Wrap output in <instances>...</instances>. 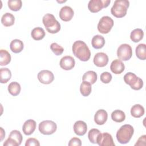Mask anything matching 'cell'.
I'll return each instance as SVG.
<instances>
[{
	"mask_svg": "<svg viewBox=\"0 0 146 146\" xmlns=\"http://www.w3.org/2000/svg\"><path fill=\"white\" fill-rule=\"evenodd\" d=\"M98 78L97 74L94 71H88L84 74L82 77L83 81L87 82L91 84H94Z\"/></svg>",
	"mask_w": 146,
	"mask_h": 146,
	"instance_id": "cell-24",
	"label": "cell"
},
{
	"mask_svg": "<svg viewBox=\"0 0 146 146\" xmlns=\"http://www.w3.org/2000/svg\"><path fill=\"white\" fill-rule=\"evenodd\" d=\"M8 91L13 96H15L19 94L21 90V85L17 82H11L8 86Z\"/></svg>",
	"mask_w": 146,
	"mask_h": 146,
	"instance_id": "cell-30",
	"label": "cell"
},
{
	"mask_svg": "<svg viewBox=\"0 0 146 146\" xmlns=\"http://www.w3.org/2000/svg\"><path fill=\"white\" fill-rule=\"evenodd\" d=\"M74 10L71 7L65 6L61 8L59 14L60 18L62 21L64 22H68L72 19L74 16Z\"/></svg>",
	"mask_w": 146,
	"mask_h": 146,
	"instance_id": "cell-15",
	"label": "cell"
},
{
	"mask_svg": "<svg viewBox=\"0 0 146 146\" xmlns=\"http://www.w3.org/2000/svg\"><path fill=\"white\" fill-rule=\"evenodd\" d=\"M24 47L23 43L22 40L15 39L13 40L10 44V48L12 52L17 54L21 52Z\"/></svg>",
	"mask_w": 146,
	"mask_h": 146,
	"instance_id": "cell-20",
	"label": "cell"
},
{
	"mask_svg": "<svg viewBox=\"0 0 146 146\" xmlns=\"http://www.w3.org/2000/svg\"><path fill=\"white\" fill-rule=\"evenodd\" d=\"M11 72L7 68H1L0 69V82L1 83H6L11 79Z\"/></svg>",
	"mask_w": 146,
	"mask_h": 146,
	"instance_id": "cell-28",
	"label": "cell"
},
{
	"mask_svg": "<svg viewBox=\"0 0 146 146\" xmlns=\"http://www.w3.org/2000/svg\"><path fill=\"white\" fill-rule=\"evenodd\" d=\"M31 37L35 40H40L45 36V31L44 29L40 27H35L31 33Z\"/></svg>",
	"mask_w": 146,
	"mask_h": 146,
	"instance_id": "cell-25",
	"label": "cell"
},
{
	"mask_svg": "<svg viewBox=\"0 0 146 146\" xmlns=\"http://www.w3.org/2000/svg\"><path fill=\"white\" fill-rule=\"evenodd\" d=\"M36 126V123L35 120L33 119H29L24 123L22 126L23 132L26 135H30L35 130Z\"/></svg>",
	"mask_w": 146,
	"mask_h": 146,
	"instance_id": "cell-17",
	"label": "cell"
},
{
	"mask_svg": "<svg viewBox=\"0 0 146 146\" xmlns=\"http://www.w3.org/2000/svg\"><path fill=\"white\" fill-rule=\"evenodd\" d=\"M39 146L40 143L39 141L35 138H29L25 143V146Z\"/></svg>",
	"mask_w": 146,
	"mask_h": 146,
	"instance_id": "cell-37",
	"label": "cell"
},
{
	"mask_svg": "<svg viewBox=\"0 0 146 146\" xmlns=\"http://www.w3.org/2000/svg\"><path fill=\"white\" fill-rule=\"evenodd\" d=\"M15 17L10 13H5L1 18V23L5 27H9L14 24Z\"/></svg>",
	"mask_w": 146,
	"mask_h": 146,
	"instance_id": "cell-22",
	"label": "cell"
},
{
	"mask_svg": "<svg viewBox=\"0 0 146 146\" xmlns=\"http://www.w3.org/2000/svg\"><path fill=\"white\" fill-rule=\"evenodd\" d=\"M111 118L113 121L117 123L123 122L125 119V113L120 110L113 111L111 113Z\"/></svg>",
	"mask_w": 146,
	"mask_h": 146,
	"instance_id": "cell-31",
	"label": "cell"
},
{
	"mask_svg": "<svg viewBox=\"0 0 146 146\" xmlns=\"http://www.w3.org/2000/svg\"><path fill=\"white\" fill-rule=\"evenodd\" d=\"M124 82L129 85L131 88L134 90H139L143 86V80L137 77L133 72H128L124 76Z\"/></svg>",
	"mask_w": 146,
	"mask_h": 146,
	"instance_id": "cell-5",
	"label": "cell"
},
{
	"mask_svg": "<svg viewBox=\"0 0 146 146\" xmlns=\"http://www.w3.org/2000/svg\"><path fill=\"white\" fill-rule=\"evenodd\" d=\"M74 131L78 136H83L87 131V124L82 120L76 121L74 124Z\"/></svg>",
	"mask_w": 146,
	"mask_h": 146,
	"instance_id": "cell-16",
	"label": "cell"
},
{
	"mask_svg": "<svg viewBox=\"0 0 146 146\" xmlns=\"http://www.w3.org/2000/svg\"><path fill=\"white\" fill-rule=\"evenodd\" d=\"M108 113L104 110H99L94 116V121L98 125H103L107 120Z\"/></svg>",
	"mask_w": 146,
	"mask_h": 146,
	"instance_id": "cell-18",
	"label": "cell"
},
{
	"mask_svg": "<svg viewBox=\"0 0 146 146\" xmlns=\"http://www.w3.org/2000/svg\"><path fill=\"white\" fill-rule=\"evenodd\" d=\"M50 49L56 55H60L64 51V48L56 43H52L50 45Z\"/></svg>",
	"mask_w": 146,
	"mask_h": 146,
	"instance_id": "cell-35",
	"label": "cell"
},
{
	"mask_svg": "<svg viewBox=\"0 0 146 146\" xmlns=\"http://www.w3.org/2000/svg\"><path fill=\"white\" fill-rule=\"evenodd\" d=\"M38 79L43 84H48L51 83L54 79V75L53 73L49 70H43L39 72L38 74Z\"/></svg>",
	"mask_w": 146,
	"mask_h": 146,
	"instance_id": "cell-11",
	"label": "cell"
},
{
	"mask_svg": "<svg viewBox=\"0 0 146 146\" xmlns=\"http://www.w3.org/2000/svg\"><path fill=\"white\" fill-rule=\"evenodd\" d=\"M129 6V2L127 0H116L111 7V14L116 18H123L126 15Z\"/></svg>",
	"mask_w": 146,
	"mask_h": 146,
	"instance_id": "cell-4",
	"label": "cell"
},
{
	"mask_svg": "<svg viewBox=\"0 0 146 146\" xmlns=\"http://www.w3.org/2000/svg\"><path fill=\"white\" fill-rule=\"evenodd\" d=\"M97 144L100 146H115L113 138L111 134L104 132L100 133L97 140Z\"/></svg>",
	"mask_w": 146,
	"mask_h": 146,
	"instance_id": "cell-12",
	"label": "cell"
},
{
	"mask_svg": "<svg viewBox=\"0 0 146 146\" xmlns=\"http://www.w3.org/2000/svg\"><path fill=\"white\" fill-rule=\"evenodd\" d=\"M92 87L91 84L87 82L83 81L80 86V91L81 94L83 96H88L91 92Z\"/></svg>",
	"mask_w": 146,
	"mask_h": 146,
	"instance_id": "cell-32",
	"label": "cell"
},
{
	"mask_svg": "<svg viewBox=\"0 0 146 146\" xmlns=\"http://www.w3.org/2000/svg\"><path fill=\"white\" fill-rule=\"evenodd\" d=\"M91 44L95 49L102 48L105 44V39L103 36L96 35L92 39Z\"/></svg>",
	"mask_w": 146,
	"mask_h": 146,
	"instance_id": "cell-21",
	"label": "cell"
},
{
	"mask_svg": "<svg viewBox=\"0 0 146 146\" xmlns=\"http://www.w3.org/2000/svg\"><path fill=\"white\" fill-rule=\"evenodd\" d=\"M134 133L133 127L130 124L122 125L116 132L117 140L120 144H127L131 139Z\"/></svg>",
	"mask_w": 146,
	"mask_h": 146,
	"instance_id": "cell-2",
	"label": "cell"
},
{
	"mask_svg": "<svg viewBox=\"0 0 146 146\" xmlns=\"http://www.w3.org/2000/svg\"><path fill=\"white\" fill-rule=\"evenodd\" d=\"M100 80L102 81V82H103V83H109L112 78V75L107 71L103 72V73H102V74L100 75Z\"/></svg>",
	"mask_w": 146,
	"mask_h": 146,
	"instance_id": "cell-36",
	"label": "cell"
},
{
	"mask_svg": "<svg viewBox=\"0 0 146 146\" xmlns=\"http://www.w3.org/2000/svg\"><path fill=\"white\" fill-rule=\"evenodd\" d=\"M81 145L82 142L80 139L75 137L72 138L68 143L69 146H80Z\"/></svg>",
	"mask_w": 146,
	"mask_h": 146,
	"instance_id": "cell-38",
	"label": "cell"
},
{
	"mask_svg": "<svg viewBox=\"0 0 146 146\" xmlns=\"http://www.w3.org/2000/svg\"><path fill=\"white\" fill-rule=\"evenodd\" d=\"M110 2V0H91L88 4V9L91 13H98L103 8L108 7Z\"/></svg>",
	"mask_w": 146,
	"mask_h": 146,
	"instance_id": "cell-10",
	"label": "cell"
},
{
	"mask_svg": "<svg viewBox=\"0 0 146 146\" xmlns=\"http://www.w3.org/2000/svg\"><path fill=\"white\" fill-rule=\"evenodd\" d=\"M42 22L46 30L50 33L55 34L60 30V23L52 14H46L42 18Z\"/></svg>",
	"mask_w": 146,
	"mask_h": 146,
	"instance_id": "cell-3",
	"label": "cell"
},
{
	"mask_svg": "<svg viewBox=\"0 0 146 146\" xmlns=\"http://www.w3.org/2000/svg\"><path fill=\"white\" fill-rule=\"evenodd\" d=\"M136 55L140 60L146 59V45L144 43H140L136 47Z\"/></svg>",
	"mask_w": 146,
	"mask_h": 146,
	"instance_id": "cell-29",
	"label": "cell"
},
{
	"mask_svg": "<svg viewBox=\"0 0 146 146\" xmlns=\"http://www.w3.org/2000/svg\"><path fill=\"white\" fill-rule=\"evenodd\" d=\"M22 135L19 131L13 130L4 142L3 146H19L22 143Z\"/></svg>",
	"mask_w": 146,
	"mask_h": 146,
	"instance_id": "cell-8",
	"label": "cell"
},
{
	"mask_svg": "<svg viewBox=\"0 0 146 146\" xmlns=\"http://www.w3.org/2000/svg\"><path fill=\"white\" fill-rule=\"evenodd\" d=\"M1 141H2L3 140V139L4 138V137L5 136V132L3 130V129L2 128V127H1Z\"/></svg>",
	"mask_w": 146,
	"mask_h": 146,
	"instance_id": "cell-40",
	"label": "cell"
},
{
	"mask_svg": "<svg viewBox=\"0 0 146 146\" xmlns=\"http://www.w3.org/2000/svg\"><path fill=\"white\" fill-rule=\"evenodd\" d=\"M7 4L9 8L14 11H19L22 6V2L21 0H9Z\"/></svg>",
	"mask_w": 146,
	"mask_h": 146,
	"instance_id": "cell-34",
	"label": "cell"
},
{
	"mask_svg": "<svg viewBox=\"0 0 146 146\" xmlns=\"http://www.w3.org/2000/svg\"><path fill=\"white\" fill-rule=\"evenodd\" d=\"M144 36L143 30L141 29H135L132 30L130 34V38L133 42L137 43L140 41Z\"/></svg>",
	"mask_w": 146,
	"mask_h": 146,
	"instance_id": "cell-26",
	"label": "cell"
},
{
	"mask_svg": "<svg viewBox=\"0 0 146 146\" xmlns=\"http://www.w3.org/2000/svg\"><path fill=\"white\" fill-rule=\"evenodd\" d=\"M131 114L135 118H139L144 114V108L139 104H135L131 109Z\"/></svg>",
	"mask_w": 146,
	"mask_h": 146,
	"instance_id": "cell-23",
	"label": "cell"
},
{
	"mask_svg": "<svg viewBox=\"0 0 146 146\" xmlns=\"http://www.w3.org/2000/svg\"><path fill=\"white\" fill-rule=\"evenodd\" d=\"M114 22L108 16H104L100 18L98 24V30L102 34H107L112 29Z\"/></svg>",
	"mask_w": 146,
	"mask_h": 146,
	"instance_id": "cell-6",
	"label": "cell"
},
{
	"mask_svg": "<svg viewBox=\"0 0 146 146\" xmlns=\"http://www.w3.org/2000/svg\"><path fill=\"white\" fill-rule=\"evenodd\" d=\"M110 69L113 74H120L124 71L125 66L123 62L120 59H115L112 62L110 66Z\"/></svg>",
	"mask_w": 146,
	"mask_h": 146,
	"instance_id": "cell-19",
	"label": "cell"
},
{
	"mask_svg": "<svg viewBox=\"0 0 146 146\" xmlns=\"http://www.w3.org/2000/svg\"><path fill=\"white\" fill-rule=\"evenodd\" d=\"M145 141H146V135H144L141 136L137 140V142L135 143V145H145Z\"/></svg>",
	"mask_w": 146,
	"mask_h": 146,
	"instance_id": "cell-39",
	"label": "cell"
},
{
	"mask_svg": "<svg viewBox=\"0 0 146 146\" xmlns=\"http://www.w3.org/2000/svg\"><path fill=\"white\" fill-rule=\"evenodd\" d=\"M11 55L6 50H0V65L1 66L7 65L11 62Z\"/></svg>",
	"mask_w": 146,
	"mask_h": 146,
	"instance_id": "cell-27",
	"label": "cell"
},
{
	"mask_svg": "<svg viewBox=\"0 0 146 146\" xmlns=\"http://www.w3.org/2000/svg\"><path fill=\"white\" fill-rule=\"evenodd\" d=\"M132 55V49L129 44L124 43L119 46L117 50V56L120 60H128L131 59Z\"/></svg>",
	"mask_w": 146,
	"mask_h": 146,
	"instance_id": "cell-9",
	"label": "cell"
},
{
	"mask_svg": "<svg viewBox=\"0 0 146 146\" xmlns=\"http://www.w3.org/2000/svg\"><path fill=\"white\" fill-rule=\"evenodd\" d=\"M93 62L94 64L97 67H103L108 62V56L104 52H98L95 55Z\"/></svg>",
	"mask_w": 146,
	"mask_h": 146,
	"instance_id": "cell-13",
	"label": "cell"
},
{
	"mask_svg": "<svg viewBox=\"0 0 146 146\" xmlns=\"http://www.w3.org/2000/svg\"><path fill=\"white\" fill-rule=\"evenodd\" d=\"M57 2H59V3H62V2H66V1H61V2H60V1H58Z\"/></svg>",
	"mask_w": 146,
	"mask_h": 146,
	"instance_id": "cell-41",
	"label": "cell"
},
{
	"mask_svg": "<svg viewBox=\"0 0 146 146\" xmlns=\"http://www.w3.org/2000/svg\"><path fill=\"white\" fill-rule=\"evenodd\" d=\"M39 132L45 135H50L54 133L57 129L56 124L51 120H44L39 124Z\"/></svg>",
	"mask_w": 146,
	"mask_h": 146,
	"instance_id": "cell-7",
	"label": "cell"
},
{
	"mask_svg": "<svg viewBox=\"0 0 146 146\" xmlns=\"http://www.w3.org/2000/svg\"><path fill=\"white\" fill-rule=\"evenodd\" d=\"M100 133V131L98 129L92 128L90 129L88 133V137L90 141L93 144H97V140Z\"/></svg>",
	"mask_w": 146,
	"mask_h": 146,
	"instance_id": "cell-33",
	"label": "cell"
},
{
	"mask_svg": "<svg viewBox=\"0 0 146 146\" xmlns=\"http://www.w3.org/2000/svg\"><path fill=\"white\" fill-rule=\"evenodd\" d=\"M72 50L74 55L81 61L86 62L90 58V50L86 43L82 40L75 41L72 44Z\"/></svg>",
	"mask_w": 146,
	"mask_h": 146,
	"instance_id": "cell-1",
	"label": "cell"
},
{
	"mask_svg": "<svg viewBox=\"0 0 146 146\" xmlns=\"http://www.w3.org/2000/svg\"><path fill=\"white\" fill-rule=\"evenodd\" d=\"M59 64L62 69L64 70H70L74 67L75 61L71 56H64L60 59Z\"/></svg>",
	"mask_w": 146,
	"mask_h": 146,
	"instance_id": "cell-14",
	"label": "cell"
}]
</instances>
